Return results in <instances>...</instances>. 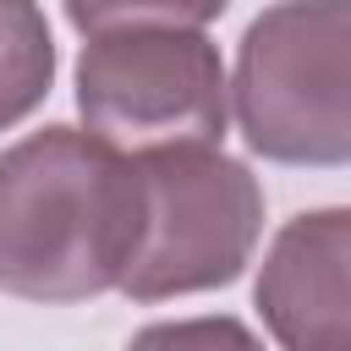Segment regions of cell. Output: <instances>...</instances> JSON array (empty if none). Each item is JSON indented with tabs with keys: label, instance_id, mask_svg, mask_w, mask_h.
I'll return each instance as SVG.
<instances>
[{
	"label": "cell",
	"instance_id": "6da1fadb",
	"mask_svg": "<svg viewBox=\"0 0 351 351\" xmlns=\"http://www.w3.org/2000/svg\"><path fill=\"white\" fill-rule=\"evenodd\" d=\"M137 159L99 132L44 126L0 154V291L88 302L121 285L137 247Z\"/></svg>",
	"mask_w": 351,
	"mask_h": 351
},
{
	"label": "cell",
	"instance_id": "7a4b0ae2",
	"mask_svg": "<svg viewBox=\"0 0 351 351\" xmlns=\"http://www.w3.org/2000/svg\"><path fill=\"white\" fill-rule=\"evenodd\" d=\"M132 159L143 181V219L115 291L132 302H165L230 285L263 236L258 176L214 143L137 148Z\"/></svg>",
	"mask_w": 351,
	"mask_h": 351
},
{
	"label": "cell",
	"instance_id": "3957f363",
	"mask_svg": "<svg viewBox=\"0 0 351 351\" xmlns=\"http://www.w3.org/2000/svg\"><path fill=\"white\" fill-rule=\"evenodd\" d=\"M346 0H280L269 5L236 55V121L252 154L274 165H346Z\"/></svg>",
	"mask_w": 351,
	"mask_h": 351
},
{
	"label": "cell",
	"instance_id": "277c9868",
	"mask_svg": "<svg viewBox=\"0 0 351 351\" xmlns=\"http://www.w3.org/2000/svg\"><path fill=\"white\" fill-rule=\"evenodd\" d=\"M77 110L88 132L115 148L219 143L225 132V66L197 27L132 22L88 33L77 60Z\"/></svg>",
	"mask_w": 351,
	"mask_h": 351
},
{
	"label": "cell",
	"instance_id": "5b68a950",
	"mask_svg": "<svg viewBox=\"0 0 351 351\" xmlns=\"http://www.w3.org/2000/svg\"><path fill=\"white\" fill-rule=\"evenodd\" d=\"M258 313L280 346L340 351L351 340V214H296L258 269Z\"/></svg>",
	"mask_w": 351,
	"mask_h": 351
},
{
	"label": "cell",
	"instance_id": "8992f818",
	"mask_svg": "<svg viewBox=\"0 0 351 351\" xmlns=\"http://www.w3.org/2000/svg\"><path fill=\"white\" fill-rule=\"evenodd\" d=\"M55 82V38L38 0H0V132L44 104Z\"/></svg>",
	"mask_w": 351,
	"mask_h": 351
},
{
	"label": "cell",
	"instance_id": "52a82bcc",
	"mask_svg": "<svg viewBox=\"0 0 351 351\" xmlns=\"http://www.w3.org/2000/svg\"><path fill=\"white\" fill-rule=\"evenodd\" d=\"M230 0H66V16L77 33L132 27V22H170V27H203Z\"/></svg>",
	"mask_w": 351,
	"mask_h": 351
}]
</instances>
